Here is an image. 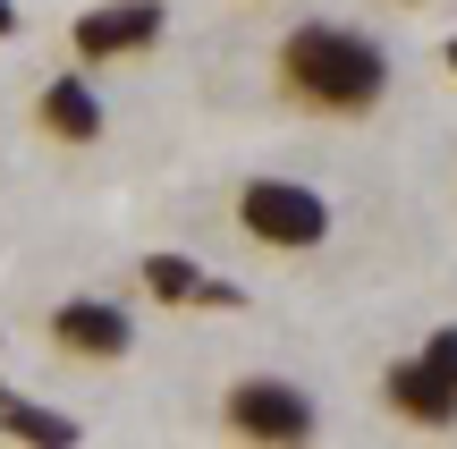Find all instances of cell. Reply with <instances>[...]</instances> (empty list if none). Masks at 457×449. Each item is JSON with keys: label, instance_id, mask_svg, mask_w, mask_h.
<instances>
[{"label": "cell", "instance_id": "6da1fadb", "mask_svg": "<svg viewBox=\"0 0 457 449\" xmlns=\"http://www.w3.org/2000/svg\"><path fill=\"white\" fill-rule=\"evenodd\" d=\"M279 77H288L296 102L313 111H373L390 94V51L373 43L364 26H330V17H305V26L279 43Z\"/></svg>", "mask_w": 457, "mask_h": 449}, {"label": "cell", "instance_id": "7a4b0ae2", "mask_svg": "<svg viewBox=\"0 0 457 449\" xmlns=\"http://www.w3.org/2000/svg\"><path fill=\"white\" fill-rule=\"evenodd\" d=\"M237 220H245L254 246H279V254H305V246L330 237V204H322V187H305V179H245Z\"/></svg>", "mask_w": 457, "mask_h": 449}, {"label": "cell", "instance_id": "3957f363", "mask_svg": "<svg viewBox=\"0 0 457 449\" xmlns=\"http://www.w3.org/2000/svg\"><path fill=\"white\" fill-rule=\"evenodd\" d=\"M313 399L296 382H271V373H254V382H237L228 390V433H245V441H313Z\"/></svg>", "mask_w": 457, "mask_h": 449}, {"label": "cell", "instance_id": "277c9868", "mask_svg": "<svg viewBox=\"0 0 457 449\" xmlns=\"http://www.w3.org/2000/svg\"><path fill=\"white\" fill-rule=\"evenodd\" d=\"M162 26H170L162 0H111V9H85L77 17V60L102 68V60H119V51H153Z\"/></svg>", "mask_w": 457, "mask_h": 449}, {"label": "cell", "instance_id": "5b68a950", "mask_svg": "<svg viewBox=\"0 0 457 449\" xmlns=\"http://www.w3.org/2000/svg\"><path fill=\"white\" fill-rule=\"evenodd\" d=\"M51 339H60L68 356H128L136 348V314L119 297H68L60 314H51Z\"/></svg>", "mask_w": 457, "mask_h": 449}, {"label": "cell", "instance_id": "8992f818", "mask_svg": "<svg viewBox=\"0 0 457 449\" xmlns=\"http://www.w3.org/2000/svg\"><path fill=\"white\" fill-rule=\"evenodd\" d=\"M381 390H390V407H398L407 424H432V433H441V424H457V382L432 365V356L390 365V382H381Z\"/></svg>", "mask_w": 457, "mask_h": 449}, {"label": "cell", "instance_id": "52a82bcc", "mask_svg": "<svg viewBox=\"0 0 457 449\" xmlns=\"http://www.w3.org/2000/svg\"><path fill=\"white\" fill-rule=\"evenodd\" d=\"M34 119H43L60 145H94L111 119H102V94H94V77L85 68H68V77H51L43 85V102H34Z\"/></svg>", "mask_w": 457, "mask_h": 449}, {"label": "cell", "instance_id": "ba28073f", "mask_svg": "<svg viewBox=\"0 0 457 449\" xmlns=\"http://www.w3.org/2000/svg\"><path fill=\"white\" fill-rule=\"evenodd\" d=\"M0 433L34 441V449H68L77 441V416H51V407H34L26 390H0Z\"/></svg>", "mask_w": 457, "mask_h": 449}, {"label": "cell", "instance_id": "9c48e42d", "mask_svg": "<svg viewBox=\"0 0 457 449\" xmlns=\"http://www.w3.org/2000/svg\"><path fill=\"white\" fill-rule=\"evenodd\" d=\"M204 280H212V271H204L195 254H145V288L162 305H204Z\"/></svg>", "mask_w": 457, "mask_h": 449}, {"label": "cell", "instance_id": "30bf717a", "mask_svg": "<svg viewBox=\"0 0 457 449\" xmlns=\"http://www.w3.org/2000/svg\"><path fill=\"white\" fill-rule=\"evenodd\" d=\"M424 356H432V365H441L449 382H457V322H449V331H432V339H424Z\"/></svg>", "mask_w": 457, "mask_h": 449}, {"label": "cell", "instance_id": "8fae6325", "mask_svg": "<svg viewBox=\"0 0 457 449\" xmlns=\"http://www.w3.org/2000/svg\"><path fill=\"white\" fill-rule=\"evenodd\" d=\"M9 34H17V0H0V43H9Z\"/></svg>", "mask_w": 457, "mask_h": 449}, {"label": "cell", "instance_id": "7c38bea8", "mask_svg": "<svg viewBox=\"0 0 457 449\" xmlns=\"http://www.w3.org/2000/svg\"><path fill=\"white\" fill-rule=\"evenodd\" d=\"M398 9H424V0H398Z\"/></svg>", "mask_w": 457, "mask_h": 449}, {"label": "cell", "instance_id": "4fadbf2b", "mask_svg": "<svg viewBox=\"0 0 457 449\" xmlns=\"http://www.w3.org/2000/svg\"><path fill=\"white\" fill-rule=\"evenodd\" d=\"M449 68H457V43H449Z\"/></svg>", "mask_w": 457, "mask_h": 449}]
</instances>
